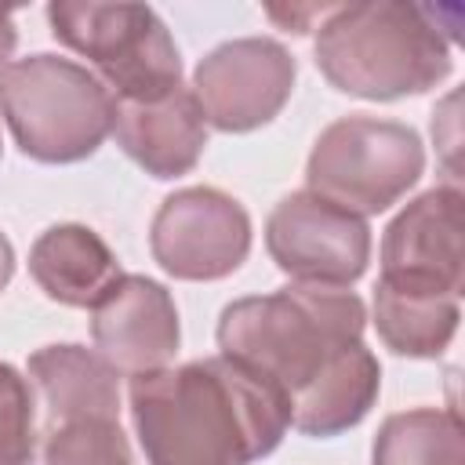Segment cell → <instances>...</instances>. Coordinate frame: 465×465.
Instances as JSON below:
<instances>
[{"instance_id":"cell-14","label":"cell","mask_w":465,"mask_h":465,"mask_svg":"<svg viewBox=\"0 0 465 465\" xmlns=\"http://www.w3.org/2000/svg\"><path fill=\"white\" fill-rule=\"evenodd\" d=\"M29 272L47 298L91 309L116 280V258L105 240L84 225H54L29 251Z\"/></svg>"},{"instance_id":"cell-11","label":"cell","mask_w":465,"mask_h":465,"mask_svg":"<svg viewBox=\"0 0 465 465\" xmlns=\"http://www.w3.org/2000/svg\"><path fill=\"white\" fill-rule=\"evenodd\" d=\"M461 193L458 185L429 189L396 214L381 240V276L432 283L461 298L465 254H461Z\"/></svg>"},{"instance_id":"cell-22","label":"cell","mask_w":465,"mask_h":465,"mask_svg":"<svg viewBox=\"0 0 465 465\" xmlns=\"http://www.w3.org/2000/svg\"><path fill=\"white\" fill-rule=\"evenodd\" d=\"M18 44V33H15V18L7 7H0V73L11 65V51Z\"/></svg>"},{"instance_id":"cell-9","label":"cell","mask_w":465,"mask_h":465,"mask_svg":"<svg viewBox=\"0 0 465 465\" xmlns=\"http://www.w3.org/2000/svg\"><path fill=\"white\" fill-rule=\"evenodd\" d=\"M294 87V58L265 36H243L214 47L193 76V98L218 131H251L269 124Z\"/></svg>"},{"instance_id":"cell-7","label":"cell","mask_w":465,"mask_h":465,"mask_svg":"<svg viewBox=\"0 0 465 465\" xmlns=\"http://www.w3.org/2000/svg\"><path fill=\"white\" fill-rule=\"evenodd\" d=\"M265 243L272 262L294 283L312 287H349L371 258L367 222L309 189L276 203L265 225Z\"/></svg>"},{"instance_id":"cell-15","label":"cell","mask_w":465,"mask_h":465,"mask_svg":"<svg viewBox=\"0 0 465 465\" xmlns=\"http://www.w3.org/2000/svg\"><path fill=\"white\" fill-rule=\"evenodd\" d=\"M374 323L400 356H440L458 331V294L432 283L381 276L374 287Z\"/></svg>"},{"instance_id":"cell-10","label":"cell","mask_w":465,"mask_h":465,"mask_svg":"<svg viewBox=\"0 0 465 465\" xmlns=\"http://www.w3.org/2000/svg\"><path fill=\"white\" fill-rule=\"evenodd\" d=\"M91 338L116 374H153L178 352V309L156 280L120 276L91 305Z\"/></svg>"},{"instance_id":"cell-2","label":"cell","mask_w":465,"mask_h":465,"mask_svg":"<svg viewBox=\"0 0 465 465\" xmlns=\"http://www.w3.org/2000/svg\"><path fill=\"white\" fill-rule=\"evenodd\" d=\"M363 302L345 287L294 283L276 294L240 298L222 312V356L294 400L338 352L360 345Z\"/></svg>"},{"instance_id":"cell-20","label":"cell","mask_w":465,"mask_h":465,"mask_svg":"<svg viewBox=\"0 0 465 465\" xmlns=\"http://www.w3.org/2000/svg\"><path fill=\"white\" fill-rule=\"evenodd\" d=\"M440 116H443V124H447V142H443V153H447V167H450V174L458 178V91L443 102V109H440ZM432 138H440V131H432Z\"/></svg>"},{"instance_id":"cell-12","label":"cell","mask_w":465,"mask_h":465,"mask_svg":"<svg viewBox=\"0 0 465 465\" xmlns=\"http://www.w3.org/2000/svg\"><path fill=\"white\" fill-rule=\"evenodd\" d=\"M113 134L120 149L153 178H174L193 171L207 145V120L193 91L174 87L153 102L113 98Z\"/></svg>"},{"instance_id":"cell-3","label":"cell","mask_w":465,"mask_h":465,"mask_svg":"<svg viewBox=\"0 0 465 465\" xmlns=\"http://www.w3.org/2000/svg\"><path fill=\"white\" fill-rule=\"evenodd\" d=\"M432 4H341L320 22L316 65L345 94L403 98L429 91L450 69V36Z\"/></svg>"},{"instance_id":"cell-18","label":"cell","mask_w":465,"mask_h":465,"mask_svg":"<svg viewBox=\"0 0 465 465\" xmlns=\"http://www.w3.org/2000/svg\"><path fill=\"white\" fill-rule=\"evenodd\" d=\"M44 465H134L116 421L87 418L54 425L44 443Z\"/></svg>"},{"instance_id":"cell-13","label":"cell","mask_w":465,"mask_h":465,"mask_svg":"<svg viewBox=\"0 0 465 465\" xmlns=\"http://www.w3.org/2000/svg\"><path fill=\"white\" fill-rule=\"evenodd\" d=\"M29 374L54 425L87 418L116 421L120 414L116 371L98 352H87L80 345H47L29 356Z\"/></svg>"},{"instance_id":"cell-23","label":"cell","mask_w":465,"mask_h":465,"mask_svg":"<svg viewBox=\"0 0 465 465\" xmlns=\"http://www.w3.org/2000/svg\"><path fill=\"white\" fill-rule=\"evenodd\" d=\"M11 272H15V251H11V243H7V236L0 232V291L7 287V280H11Z\"/></svg>"},{"instance_id":"cell-5","label":"cell","mask_w":465,"mask_h":465,"mask_svg":"<svg viewBox=\"0 0 465 465\" xmlns=\"http://www.w3.org/2000/svg\"><path fill=\"white\" fill-rule=\"evenodd\" d=\"M47 22L65 47L98 69V80L120 102H153L182 87L178 47L145 4L58 0L47 7Z\"/></svg>"},{"instance_id":"cell-1","label":"cell","mask_w":465,"mask_h":465,"mask_svg":"<svg viewBox=\"0 0 465 465\" xmlns=\"http://www.w3.org/2000/svg\"><path fill=\"white\" fill-rule=\"evenodd\" d=\"M131 414L149 465H251L283 440L291 400L247 367L211 356L138 374Z\"/></svg>"},{"instance_id":"cell-6","label":"cell","mask_w":465,"mask_h":465,"mask_svg":"<svg viewBox=\"0 0 465 465\" xmlns=\"http://www.w3.org/2000/svg\"><path fill=\"white\" fill-rule=\"evenodd\" d=\"M425 153L411 127L378 116L334 120L312 145L309 193L352 211L378 214L392 207L421 174Z\"/></svg>"},{"instance_id":"cell-16","label":"cell","mask_w":465,"mask_h":465,"mask_svg":"<svg viewBox=\"0 0 465 465\" xmlns=\"http://www.w3.org/2000/svg\"><path fill=\"white\" fill-rule=\"evenodd\" d=\"M378 360L371 349L352 345L338 352L294 400H291V425L305 436H334L349 425H356L374 396H378Z\"/></svg>"},{"instance_id":"cell-8","label":"cell","mask_w":465,"mask_h":465,"mask_svg":"<svg viewBox=\"0 0 465 465\" xmlns=\"http://www.w3.org/2000/svg\"><path fill=\"white\" fill-rule=\"evenodd\" d=\"M153 258L178 280H218L251 251V218L222 189H182L167 196L149 229Z\"/></svg>"},{"instance_id":"cell-19","label":"cell","mask_w":465,"mask_h":465,"mask_svg":"<svg viewBox=\"0 0 465 465\" xmlns=\"http://www.w3.org/2000/svg\"><path fill=\"white\" fill-rule=\"evenodd\" d=\"M0 465H33V396L11 363H0Z\"/></svg>"},{"instance_id":"cell-21","label":"cell","mask_w":465,"mask_h":465,"mask_svg":"<svg viewBox=\"0 0 465 465\" xmlns=\"http://www.w3.org/2000/svg\"><path fill=\"white\" fill-rule=\"evenodd\" d=\"M331 11L334 7H316V4H309V7H269V18H276L280 25L294 29V33H305L309 18H327Z\"/></svg>"},{"instance_id":"cell-17","label":"cell","mask_w":465,"mask_h":465,"mask_svg":"<svg viewBox=\"0 0 465 465\" xmlns=\"http://www.w3.org/2000/svg\"><path fill=\"white\" fill-rule=\"evenodd\" d=\"M374 465H465L458 411L418 407L385 418L374 440Z\"/></svg>"},{"instance_id":"cell-4","label":"cell","mask_w":465,"mask_h":465,"mask_svg":"<svg viewBox=\"0 0 465 465\" xmlns=\"http://www.w3.org/2000/svg\"><path fill=\"white\" fill-rule=\"evenodd\" d=\"M0 113L18 149L44 163L91 156L113 131V94L84 65L29 54L0 73Z\"/></svg>"}]
</instances>
